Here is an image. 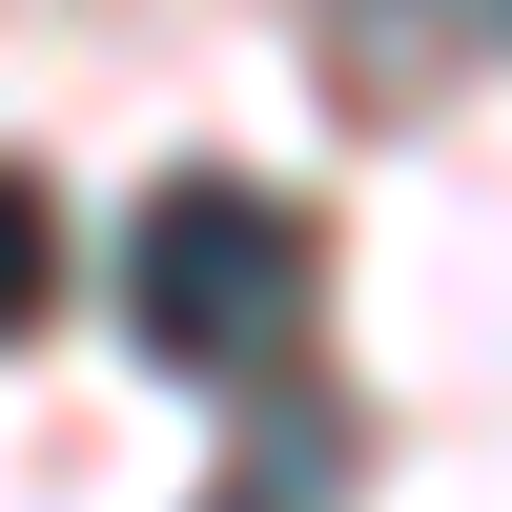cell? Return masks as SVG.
I'll list each match as a JSON object with an SVG mask.
<instances>
[{"instance_id":"obj_1","label":"cell","mask_w":512,"mask_h":512,"mask_svg":"<svg viewBox=\"0 0 512 512\" xmlns=\"http://www.w3.org/2000/svg\"><path fill=\"white\" fill-rule=\"evenodd\" d=\"M123 328H144V369H185V390H267L287 328H308V226H287L267 185H226V164L144 185V226H123Z\"/></svg>"},{"instance_id":"obj_2","label":"cell","mask_w":512,"mask_h":512,"mask_svg":"<svg viewBox=\"0 0 512 512\" xmlns=\"http://www.w3.org/2000/svg\"><path fill=\"white\" fill-rule=\"evenodd\" d=\"M41 308H62V205H41L21 164H0V349H21Z\"/></svg>"},{"instance_id":"obj_3","label":"cell","mask_w":512,"mask_h":512,"mask_svg":"<svg viewBox=\"0 0 512 512\" xmlns=\"http://www.w3.org/2000/svg\"><path fill=\"white\" fill-rule=\"evenodd\" d=\"M328 472H349V431H328V410H287V431H267V451H246V472H226V492H205V512H308Z\"/></svg>"}]
</instances>
